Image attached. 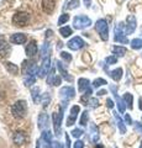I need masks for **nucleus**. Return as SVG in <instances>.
I'll use <instances>...</instances> for the list:
<instances>
[{
    "instance_id": "09e8293b",
    "label": "nucleus",
    "mask_w": 142,
    "mask_h": 148,
    "mask_svg": "<svg viewBox=\"0 0 142 148\" xmlns=\"http://www.w3.org/2000/svg\"><path fill=\"white\" fill-rule=\"evenodd\" d=\"M85 3V6H90V0H84Z\"/></svg>"
},
{
    "instance_id": "49530a36",
    "label": "nucleus",
    "mask_w": 142,
    "mask_h": 148,
    "mask_svg": "<svg viewBox=\"0 0 142 148\" xmlns=\"http://www.w3.org/2000/svg\"><path fill=\"white\" fill-rule=\"evenodd\" d=\"M66 142H67V148H71V142H69V136H66Z\"/></svg>"
},
{
    "instance_id": "0eeeda50",
    "label": "nucleus",
    "mask_w": 142,
    "mask_h": 148,
    "mask_svg": "<svg viewBox=\"0 0 142 148\" xmlns=\"http://www.w3.org/2000/svg\"><path fill=\"white\" fill-rule=\"evenodd\" d=\"M74 94H75V90L72 86H64L59 90V95H61V98L64 101H68L69 99L74 98Z\"/></svg>"
},
{
    "instance_id": "39448f33",
    "label": "nucleus",
    "mask_w": 142,
    "mask_h": 148,
    "mask_svg": "<svg viewBox=\"0 0 142 148\" xmlns=\"http://www.w3.org/2000/svg\"><path fill=\"white\" fill-rule=\"evenodd\" d=\"M62 119H63V106L59 108L58 111L53 114V125H54V132L56 135L59 136L61 135V123H62Z\"/></svg>"
},
{
    "instance_id": "a211bd4d",
    "label": "nucleus",
    "mask_w": 142,
    "mask_h": 148,
    "mask_svg": "<svg viewBox=\"0 0 142 148\" xmlns=\"http://www.w3.org/2000/svg\"><path fill=\"white\" fill-rule=\"evenodd\" d=\"M109 75L111 77L115 82H119V80L121 79V77H122V69L121 68H117V69H115V71L109 72Z\"/></svg>"
},
{
    "instance_id": "9d476101",
    "label": "nucleus",
    "mask_w": 142,
    "mask_h": 148,
    "mask_svg": "<svg viewBox=\"0 0 142 148\" xmlns=\"http://www.w3.org/2000/svg\"><path fill=\"white\" fill-rule=\"evenodd\" d=\"M49 119H48V115L47 114H40L38 116V128L41 131H46V130H48V126H49Z\"/></svg>"
},
{
    "instance_id": "a18cd8bd",
    "label": "nucleus",
    "mask_w": 142,
    "mask_h": 148,
    "mask_svg": "<svg viewBox=\"0 0 142 148\" xmlns=\"http://www.w3.org/2000/svg\"><path fill=\"white\" fill-rule=\"evenodd\" d=\"M136 130H137L139 132H141V133H142V123L136 122Z\"/></svg>"
},
{
    "instance_id": "58836bf2",
    "label": "nucleus",
    "mask_w": 142,
    "mask_h": 148,
    "mask_svg": "<svg viewBox=\"0 0 142 148\" xmlns=\"http://www.w3.org/2000/svg\"><path fill=\"white\" fill-rule=\"evenodd\" d=\"M49 100H51V98H49V95H43V99H42V101H41V103H42L45 106L46 105H48V103H49Z\"/></svg>"
},
{
    "instance_id": "4be33fe9",
    "label": "nucleus",
    "mask_w": 142,
    "mask_h": 148,
    "mask_svg": "<svg viewBox=\"0 0 142 148\" xmlns=\"http://www.w3.org/2000/svg\"><path fill=\"white\" fill-rule=\"evenodd\" d=\"M9 53H10V47H9V46L3 41V42L0 43V54H1V56H6Z\"/></svg>"
},
{
    "instance_id": "7ed1b4c3",
    "label": "nucleus",
    "mask_w": 142,
    "mask_h": 148,
    "mask_svg": "<svg viewBox=\"0 0 142 148\" xmlns=\"http://www.w3.org/2000/svg\"><path fill=\"white\" fill-rule=\"evenodd\" d=\"M11 111H12V115L15 117H17V119L24 117L25 114H26V103L24 100H19L17 103L14 104Z\"/></svg>"
},
{
    "instance_id": "4c0bfd02",
    "label": "nucleus",
    "mask_w": 142,
    "mask_h": 148,
    "mask_svg": "<svg viewBox=\"0 0 142 148\" xmlns=\"http://www.w3.org/2000/svg\"><path fill=\"white\" fill-rule=\"evenodd\" d=\"M73 148H84V142H82V141H75L74 145H73Z\"/></svg>"
},
{
    "instance_id": "9b49d317",
    "label": "nucleus",
    "mask_w": 142,
    "mask_h": 148,
    "mask_svg": "<svg viewBox=\"0 0 142 148\" xmlns=\"http://www.w3.org/2000/svg\"><path fill=\"white\" fill-rule=\"evenodd\" d=\"M126 21H127V25H126V29H125V34L130 35L136 30V18L134 15H130L127 17Z\"/></svg>"
},
{
    "instance_id": "c03bdc74",
    "label": "nucleus",
    "mask_w": 142,
    "mask_h": 148,
    "mask_svg": "<svg viewBox=\"0 0 142 148\" xmlns=\"http://www.w3.org/2000/svg\"><path fill=\"white\" fill-rule=\"evenodd\" d=\"M125 121L129 123V125L132 123V120H131V117H130V115H129V114H126V115H125Z\"/></svg>"
},
{
    "instance_id": "bb28decb",
    "label": "nucleus",
    "mask_w": 142,
    "mask_h": 148,
    "mask_svg": "<svg viewBox=\"0 0 142 148\" xmlns=\"http://www.w3.org/2000/svg\"><path fill=\"white\" fill-rule=\"evenodd\" d=\"M88 120H89V112L88 111H84L83 114H82V117H80V125L82 126H86V122H88Z\"/></svg>"
},
{
    "instance_id": "e433bc0d",
    "label": "nucleus",
    "mask_w": 142,
    "mask_h": 148,
    "mask_svg": "<svg viewBox=\"0 0 142 148\" xmlns=\"http://www.w3.org/2000/svg\"><path fill=\"white\" fill-rule=\"evenodd\" d=\"M61 57L64 59L66 62H71V61H72V56H71L69 53H67V52H62V53H61Z\"/></svg>"
},
{
    "instance_id": "2eb2a0df",
    "label": "nucleus",
    "mask_w": 142,
    "mask_h": 148,
    "mask_svg": "<svg viewBox=\"0 0 142 148\" xmlns=\"http://www.w3.org/2000/svg\"><path fill=\"white\" fill-rule=\"evenodd\" d=\"M26 40H27L26 35H24V34H15L10 37L11 43H14V45H22L26 42Z\"/></svg>"
},
{
    "instance_id": "473e14b6",
    "label": "nucleus",
    "mask_w": 142,
    "mask_h": 148,
    "mask_svg": "<svg viewBox=\"0 0 142 148\" xmlns=\"http://www.w3.org/2000/svg\"><path fill=\"white\" fill-rule=\"evenodd\" d=\"M68 20H69V15H68V14H63V15H61V17L58 18V25L66 24V22H68Z\"/></svg>"
},
{
    "instance_id": "3c124183",
    "label": "nucleus",
    "mask_w": 142,
    "mask_h": 148,
    "mask_svg": "<svg viewBox=\"0 0 142 148\" xmlns=\"http://www.w3.org/2000/svg\"><path fill=\"white\" fill-rule=\"evenodd\" d=\"M3 42V38H1V36H0V43H1Z\"/></svg>"
},
{
    "instance_id": "79ce46f5",
    "label": "nucleus",
    "mask_w": 142,
    "mask_h": 148,
    "mask_svg": "<svg viewBox=\"0 0 142 148\" xmlns=\"http://www.w3.org/2000/svg\"><path fill=\"white\" fill-rule=\"evenodd\" d=\"M51 148H62V145L59 143L58 141H56V142H52V146H51Z\"/></svg>"
},
{
    "instance_id": "f704fd0d",
    "label": "nucleus",
    "mask_w": 142,
    "mask_h": 148,
    "mask_svg": "<svg viewBox=\"0 0 142 148\" xmlns=\"http://www.w3.org/2000/svg\"><path fill=\"white\" fill-rule=\"evenodd\" d=\"M82 135H83V131H82L80 128H74V130L72 131V136H73V137H75V138L80 137Z\"/></svg>"
},
{
    "instance_id": "4468645a",
    "label": "nucleus",
    "mask_w": 142,
    "mask_h": 148,
    "mask_svg": "<svg viewBox=\"0 0 142 148\" xmlns=\"http://www.w3.org/2000/svg\"><path fill=\"white\" fill-rule=\"evenodd\" d=\"M35 54H37V45H36V41L32 40V41H30V43L26 47V56L31 58Z\"/></svg>"
},
{
    "instance_id": "ea45409f",
    "label": "nucleus",
    "mask_w": 142,
    "mask_h": 148,
    "mask_svg": "<svg viewBox=\"0 0 142 148\" xmlns=\"http://www.w3.org/2000/svg\"><path fill=\"white\" fill-rule=\"evenodd\" d=\"M88 103H89V105H90V106H93V108H97L98 104H99V101H98L97 99H90V100L88 101Z\"/></svg>"
},
{
    "instance_id": "423d86ee",
    "label": "nucleus",
    "mask_w": 142,
    "mask_h": 148,
    "mask_svg": "<svg viewBox=\"0 0 142 148\" xmlns=\"http://www.w3.org/2000/svg\"><path fill=\"white\" fill-rule=\"evenodd\" d=\"M84 45H85V42L83 41V38H82V37H79V36L73 37V38H72L71 41H68V43H67L68 48H71V49H73V51L80 49L82 47H84Z\"/></svg>"
},
{
    "instance_id": "c756f323",
    "label": "nucleus",
    "mask_w": 142,
    "mask_h": 148,
    "mask_svg": "<svg viewBox=\"0 0 142 148\" xmlns=\"http://www.w3.org/2000/svg\"><path fill=\"white\" fill-rule=\"evenodd\" d=\"M115 119L117 120V126H119V128H120V131H121V133H125L126 132V128H125V126H123V122H122V120L120 119V116L115 112Z\"/></svg>"
},
{
    "instance_id": "b1692460",
    "label": "nucleus",
    "mask_w": 142,
    "mask_h": 148,
    "mask_svg": "<svg viewBox=\"0 0 142 148\" xmlns=\"http://www.w3.org/2000/svg\"><path fill=\"white\" fill-rule=\"evenodd\" d=\"M59 34H61L63 37H69L72 35V29L71 27H68V26L61 27V29H59Z\"/></svg>"
},
{
    "instance_id": "393cba45",
    "label": "nucleus",
    "mask_w": 142,
    "mask_h": 148,
    "mask_svg": "<svg viewBox=\"0 0 142 148\" xmlns=\"http://www.w3.org/2000/svg\"><path fill=\"white\" fill-rule=\"evenodd\" d=\"M31 92H32V99H34V103H36V104L40 103L41 99H40V94H38V92H40V89H38V88H34L32 91H31Z\"/></svg>"
},
{
    "instance_id": "dca6fc26",
    "label": "nucleus",
    "mask_w": 142,
    "mask_h": 148,
    "mask_svg": "<svg viewBox=\"0 0 142 148\" xmlns=\"http://www.w3.org/2000/svg\"><path fill=\"white\" fill-rule=\"evenodd\" d=\"M54 9V0H43V10L47 14H51Z\"/></svg>"
},
{
    "instance_id": "f3484780",
    "label": "nucleus",
    "mask_w": 142,
    "mask_h": 148,
    "mask_svg": "<svg viewBox=\"0 0 142 148\" xmlns=\"http://www.w3.org/2000/svg\"><path fill=\"white\" fill-rule=\"evenodd\" d=\"M90 138L93 143H97L99 140V135H98V128L95 125H90Z\"/></svg>"
},
{
    "instance_id": "7c9ffc66",
    "label": "nucleus",
    "mask_w": 142,
    "mask_h": 148,
    "mask_svg": "<svg viewBox=\"0 0 142 148\" xmlns=\"http://www.w3.org/2000/svg\"><path fill=\"white\" fill-rule=\"evenodd\" d=\"M35 80H36V75H25V78H24L25 85H31V84H34Z\"/></svg>"
},
{
    "instance_id": "aec40b11",
    "label": "nucleus",
    "mask_w": 142,
    "mask_h": 148,
    "mask_svg": "<svg viewBox=\"0 0 142 148\" xmlns=\"http://www.w3.org/2000/svg\"><path fill=\"white\" fill-rule=\"evenodd\" d=\"M14 141H15V143H17V145H22L25 141H26V136L24 132H16L15 135H14Z\"/></svg>"
},
{
    "instance_id": "f8f14e48",
    "label": "nucleus",
    "mask_w": 142,
    "mask_h": 148,
    "mask_svg": "<svg viewBox=\"0 0 142 148\" xmlns=\"http://www.w3.org/2000/svg\"><path fill=\"white\" fill-rule=\"evenodd\" d=\"M56 67L58 68V71H59V73L62 74V77L64 78L66 80H68V82H72L73 80V78L68 74V72H67V69H66V67H64V64H63L61 61H56Z\"/></svg>"
},
{
    "instance_id": "a19ab883",
    "label": "nucleus",
    "mask_w": 142,
    "mask_h": 148,
    "mask_svg": "<svg viewBox=\"0 0 142 148\" xmlns=\"http://www.w3.org/2000/svg\"><path fill=\"white\" fill-rule=\"evenodd\" d=\"M61 82H62V78L57 75L56 78H54V80H53V85H56V86H58L59 84H61Z\"/></svg>"
},
{
    "instance_id": "8fccbe9b",
    "label": "nucleus",
    "mask_w": 142,
    "mask_h": 148,
    "mask_svg": "<svg viewBox=\"0 0 142 148\" xmlns=\"http://www.w3.org/2000/svg\"><path fill=\"white\" fill-rule=\"evenodd\" d=\"M139 101H140V106H139V108H140V110H142V98H140Z\"/></svg>"
},
{
    "instance_id": "37998d69",
    "label": "nucleus",
    "mask_w": 142,
    "mask_h": 148,
    "mask_svg": "<svg viewBox=\"0 0 142 148\" xmlns=\"http://www.w3.org/2000/svg\"><path fill=\"white\" fill-rule=\"evenodd\" d=\"M106 105H108V108H109V109H113V108H114L113 100H111V99H108V100H106Z\"/></svg>"
},
{
    "instance_id": "ddd939ff",
    "label": "nucleus",
    "mask_w": 142,
    "mask_h": 148,
    "mask_svg": "<svg viewBox=\"0 0 142 148\" xmlns=\"http://www.w3.org/2000/svg\"><path fill=\"white\" fill-rule=\"evenodd\" d=\"M49 62H51V61H49V57L42 59V66H41L40 71H38V75H40V78H43L46 74L48 73V71H49Z\"/></svg>"
},
{
    "instance_id": "6ab92c4d",
    "label": "nucleus",
    "mask_w": 142,
    "mask_h": 148,
    "mask_svg": "<svg viewBox=\"0 0 142 148\" xmlns=\"http://www.w3.org/2000/svg\"><path fill=\"white\" fill-rule=\"evenodd\" d=\"M78 89H79V91H85L86 89L89 88V80L85 79V78H80L79 80H78Z\"/></svg>"
},
{
    "instance_id": "1a4fd4ad",
    "label": "nucleus",
    "mask_w": 142,
    "mask_h": 148,
    "mask_svg": "<svg viewBox=\"0 0 142 148\" xmlns=\"http://www.w3.org/2000/svg\"><path fill=\"white\" fill-rule=\"evenodd\" d=\"M79 111H80V108H79L78 105L72 106V109H71V115H69V117L67 119V126H72V125L75 122V120H77V116H78V114H79Z\"/></svg>"
},
{
    "instance_id": "a878e982",
    "label": "nucleus",
    "mask_w": 142,
    "mask_h": 148,
    "mask_svg": "<svg viewBox=\"0 0 142 148\" xmlns=\"http://www.w3.org/2000/svg\"><path fill=\"white\" fill-rule=\"evenodd\" d=\"M123 101H125V104H127L129 109H132V95L130 92H126V94L123 95Z\"/></svg>"
},
{
    "instance_id": "2f4dec72",
    "label": "nucleus",
    "mask_w": 142,
    "mask_h": 148,
    "mask_svg": "<svg viewBox=\"0 0 142 148\" xmlns=\"http://www.w3.org/2000/svg\"><path fill=\"white\" fill-rule=\"evenodd\" d=\"M105 84H108L106 80H105V79H102V78H98V79H95V80L93 82V85H94L95 88H99V86L105 85Z\"/></svg>"
},
{
    "instance_id": "f03ea898",
    "label": "nucleus",
    "mask_w": 142,
    "mask_h": 148,
    "mask_svg": "<svg viewBox=\"0 0 142 148\" xmlns=\"http://www.w3.org/2000/svg\"><path fill=\"white\" fill-rule=\"evenodd\" d=\"M51 132L48 130L46 131H42V136L37 141V145H36V148H51L52 146V142H51Z\"/></svg>"
},
{
    "instance_id": "72a5a7b5",
    "label": "nucleus",
    "mask_w": 142,
    "mask_h": 148,
    "mask_svg": "<svg viewBox=\"0 0 142 148\" xmlns=\"http://www.w3.org/2000/svg\"><path fill=\"white\" fill-rule=\"evenodd\" d=\"M57 75L54 74V68H52L51 69V73H49V77L47 78V83L48 84H52L53 85V80H54V78H56Z\"/></svg>"
},
{
    "instance_id": "5701e85b",
    "label": "nucleus",
    "mask_w": 142,
    "mask_h": 148,
    "mask_svg": "<svg viewBox=\"0 0 142 148\" xmlns=\"http://www.w3.org/2000/svg\"><path fill=\"white\" fill-rule=\"evenodd\" d=\"M126 51L127 49L125 47H121V46H115V47H113V53H115L117 56H125Z\"/></svg>"
},
{
    "instance_id": "c85d7f7f",
    "label": "nucleus",
    "mask_w": 142,
    "mask_h": 148,
    "mask_svg": "<svg viewBox=\"0 0 142 148\" xmlns=\"http://www.w3.org/2000/svg\"><path fill=\"white\" fill-rule=\"evenodd\" d=\"M78 6H79V0H71L66 5V9L67 10H72V9H75Z\"/></svg>"
},
{
    "instance_id": "cd10ccee",
    "label": "nucleus",
    "mask_w": 142,
    "mask_h": 148,
    "mask_svg": "<svg viewBox=\"0 0 142 148\" xmlns=\"http://www.w3.org/2000/svg\"><path fill=\"white\" fill-rule=\"evenodd\" d=\"M131 47L134 48V49H140V48H142V40H140V38L132 40V41H131Z\"/></svg>"
},
{
    "instance_id": "6e6552de",
    "label": "nucleus",
    "mask_w": 142,
    "mask_h": 148,
    "mask_svg": "<svg viewBox=\"0 0 142 148\" xmlns=\"http://www.w3.org/2000/svg\"><path fill=\"white\" fill-rule=\"evenodd\" d=\"M29 18H30V16L27 15V14H16V15L14 16L12 21L16 26H25L27 24V21H29Z\"/></svg>"
},
{
    "instance_id": "c9c22d12",
    "label": "nucleus",
    "mask_w": 142,
    "mask_h": 148,
    "mask_svg": "<svg viewBox=\"0 0 142 148\" xmlns=\"http://www.w3.org/2000/svg\"><path fill=\"white\" fill-rule=\"evenodd\" d=\"M116 62H117V58L115 57V56H110V57L106 58V63L109 64V66L110 64H115Z\"/></svg>"
},
{
    "instance_id": "de8ad7c7",
    "label": "nucleus",
    "mask_w": 142,
    "mask_h": 148,
    "mask_svg": "<svg viewBox=\"0 0 142 148\" xmlns=\"http://www.w3.org/2000/svg\"><path fill=\"white\" fill-rule=\"evenodd\" d=\"M104 94H106V91H105V90H100V91H98V95H104Z\"/></svg>"
},
{
    "instance_id": "412c9836",
    "label": "nucleus",
    "mask_w": 142,
    "mask_h": 148,
    "mask_svg": "<svg viewBox=\"0 0 142 148\" xmlns=\"http://www.w3.org/2000/svg\"><path fill=\"white\" fill-rule=\"evenodd\" d=\"M5 67L8 69V72L11 73V74H17V72H19V68H17V66H16V64H14V63L6 62L5 63Z\"/></svg>"
},
{
    "instance_id": "f257e3e1",
    "label": "nucleus",
    "mask_w": 142,
    "mask_h": 148,
    "mask_svg": "<svg viewBox=\"0 0 142 148\" xmlns=\"http://www.w3.org/2000/svg\"><path fill=\"white\" fill-rule=\"evenodd\" d=\"M95 29L99 32L100 37H102L103 41H108L109 38V27H108V22L104 20V18H100L97 21V25H95Z\"/></svg>"
},
{
    "instance_id": "20e7f679",
    "label": "nucleus",
    "mask_w": 142,
    "mask_h": 148,
    "mask_svg": "<svg viewBox=\"0 0 142 148\" xmlns=\"http://www.w3.org/2000/svg\"><path fill=\"white\" fill-rule=\"evenodd\" d=\"M73 25H74V29L77 30H82V29H85L91 25V20L89 17H86L85 15H79V16H75L74 20H73Z\"/></svg>"
}]
</instances>
